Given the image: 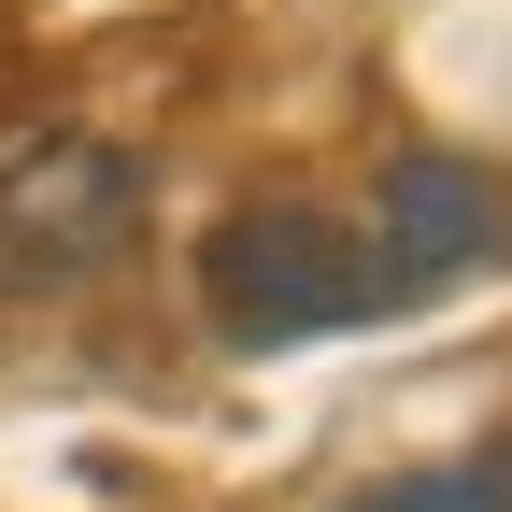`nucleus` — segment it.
Wrapping results in <instances>:
<instances>
[{
    "instance_id": "f257e3e1",
    "label": "nucleus",
    "mask_w": 512,
    "mask_h": 512,
    "mask_svg": "<svg viewBox=\"0 0 512 512\" xmlns=\"http://www.w3.org/2000/svg\"><path fill=\"white\" fill-rule=\"evenodd\" d=\"M384 299H399L384 242L342 228L328 200H242V214L200 228V313H214V342H242V356H285V342L370 328Z\"/></svg>"
},
{
    "instance_id": "f03ea898",
    "label": "nucleus",
    "mask_w": 512,
    "mask_h": 512,
    "mask_svg": "<svg viewBox=\"0 0 512 512\" xmlns=\"http://www.w3.org/2000/svg\"><path fill=\"white\" fill-rule=\"evenodd\" d=\"M143 228V157L100 128H29L0 143V299H72L86 271H114Z\"/></svg>"
},
{
    "instance_id": "7ed1b4c3",
    "label": "nucleus",
    "mask_w": 512,
    "mask_h": 512,
    "mask_svg": "<svg viewBox=\"0 0 512 512\" xmlns=\"http://www.w3.org/2000/svg\"><path fill=\"white\" fill-rule=\"evenodd\" d=\"M370 242H384V271H399V299H427V285H456L470 256H498V185L470 157H399Z\"/></svg>"
},
{
    "instance_id": "20e7f679",
    "label": "nucleus",
    "mask_w": 512,
    "mask_h": 512,
    "mask_svg": "<svg viewBox=\"0 0 512 512\" xmlns=\"http://www.w3.org/2000/svg\"><path fill=\"white\" fill-rule=\"evenodd\" d=\"M342 512H512V441H484V456H427V470H384V484H356Z\"/></svg>"
}]
</instances>
